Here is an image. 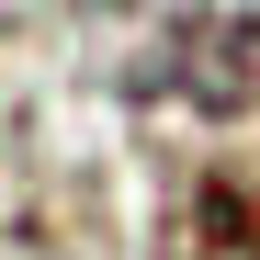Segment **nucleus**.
Here are the masks:
<instances>
[{
    "label": "nucleus",
    "mask_w": 260,
    "mask_h": 260,
    "mask_svg": "<svg viewBox=\"0 0 260 260\" xmlns=\"http://www.w3.org/2000/svg\"><path fill=\"white\" fill-rule=\"evenodd\" d=\"M170 57L136 68V91H170L192 113H249L260 102V12H238V0H170Z\"/></svg>",
    "instance_id": "obj_1"
}]
</instances>
